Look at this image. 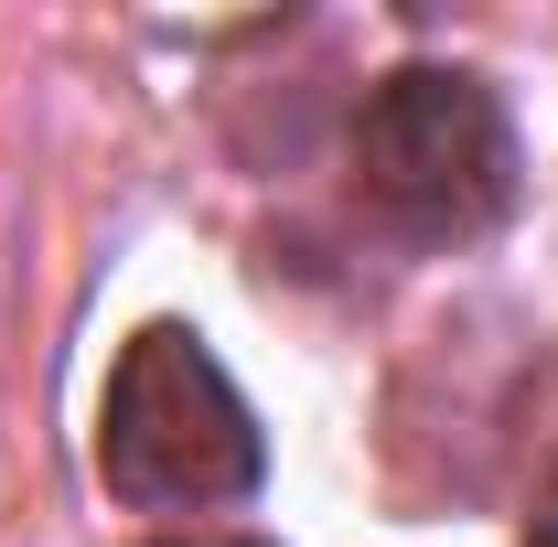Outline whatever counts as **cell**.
<instances>
[{
    "instance_id": "cell-1",
    "label": "cell",
    "mask_w": 558,
    "mask_h": 547,
    "mask_svg": "<svg viewBox=\"0 0 558 547\" xmlns=\"http://www.w3.org/2000/svg\"><path fill=\"white\" fill-rule=\"evenodd\" d=\"M97 473L119 505H236L269 473V440L236 398V376L205 354V333L150 323L130 333V354L108 365L97 398Z\"/></svg>"
},
{
    "instance_id": "cell-2",
    "label": "cell",
    "mask_w": 558,
    "mask_h": 547,
    "mask_svg": "<svg viewBox=\"0 0 558 547\" xmlns=\"http://www.w3.org/2000/svg\"><path fill=\"white\" fill-rule=\"evenodd\" d=\"M354 183L376 194L387 226L462 247V236L505 226V205H515V130H505L484 75L398 65L354 108Z\"/></svg>"
},
{
    "instance_id": "cell-3",
    "label": "cell",
    "mask_w": 558,
    "mask_h": 547,
    "mask_svg": "<svg viewBox=\"0 0 558 547\" xmlns=\"http://www.w3.org/2000/svg\"><path fill=\"white\" fill-rule=\"evenodd\" d=\"M526 547H558V473H548V494H537V515H526Z\"/></svg>"
},
{
    "instance_id": "cell-4",
    "label": "cell",
    "mask_w": 558,
    "mask_h": 547,
    "mask_svg": "<svg viewBox=\"0 0 558 547\" xmlns=\"http://www.w3.org/2000/svg\"><path fill=\"white\" fill-rule=\"evenodd\" d=\"M161 547H194V537H161ZM226 547H269V537H226Z\"/></svg>"
}]
</instances>
